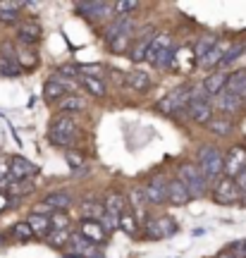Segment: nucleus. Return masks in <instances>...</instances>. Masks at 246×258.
I'll return each mask as SVG.
<instances>
[{
  "label": "nucleus",
  "instance_id": "obj_1",
  "mask_svg": "<svg viewBox=\"0 0 246 258\" xmlns=\"http://www.w3.org/2000/svg\"><path fill=\"white\" fill-rule=\"evenodd\" d=\"M196 167L203 172V177L208 182L222 179V175H225V153L215 146H203L199 151V158H196Z\"/></svg>",
  "mask_w": 246,
  "mask_h": 258
},
{
  "label": "nucleus",
  "instance_id": "obj_2",
  "mask_svg": "<svg viewBox=\"0 0 246 258\" xmlns=\"http://www.w3.org/2000/svg\"><path fill=\"white\" fill-rule=\"evenodd\" d=\"M77 132H79V124H77L74 117L57 115L50 122V127H48V139H50V144H55V146L70 148L74 144V139H77Z\"/></svg>",
  "mask_w": 246,
  "mask_h": 258
},
{
  "label": "nucleus",
  "instance_id": "obj_3",
  "mask_svg": "<svg viewBox=\"0 0 246 258\" xmlns=\"http://www.w3.org/2000/svg\"><path fill=\"white\" fill-rule=\"evenodd\" d=\"M174 55H177V48L172 43V36L170 34H158L151 46V53H148V62L158 67V70H167L172 67Z\"/></svg>",
  "mask_w": 246,
  "mask_h": 258
},
{
  "label": "nucleus",
  "instance_id": "obj_4",
  "mask_svg": "<svg viewBox=\"0 0 246 258\" xmlns=\"http://www.w3.org/2000/svg\"><path fill=\"white\" fill-rule=\"evenodd\" d=\"M189 101H192V86H179L158 101V110L165 115H179L189 110Z\"/></svg>",
  "mask_w": 246,
  "mask_h": 258
},
{
  "label": "nucleus",
  "instance_id": "obj_5",
  "mask_svg": "<svg viewBox=\"0 0 246 258\" xmlns=\"http://www.w3.org/2000/svg\"><path fill=\"white\" fill-rule=\"evenodd\" d=\"M213 201L222 203V206H234V203L241 201V189H239L237 179H232V177L218 179L215 189H213Z\"/></svg>",
  "mask_w": 246,
  "mask_h": 258
},
{
  "label": "nucleus",
  "instance_id": "obj_6",
  "mask_svg": "<svg viewBox=\"0 0 246 258\" xmlns=\"http://www.w3.org/2000/svg\"><path fill=\"white\" fill-rule=\"evenodd\" d=\"M179 179H182L187 189L192 191L194 199H203L206 196V189H208V179L203 177L196 165H182L179 167Z\"/></svg>",
  "mask_w": 246,
  "mask_h": 258
},
{
  "label": "nucleus",
  "instance_id": "obj_7",
  "mask_svg": "<svg viewBox=\"0 0 246 258\" xmlns=\"http://www.w3.org/2000/svg\"><path fill=\"white\" fill-rule=\"evenodd\" d=\"M134 31H137V22L134 17H127V15H119L110 22L105 31H103V41L110 43V41H115V38H132L134 36Z\"/></svg>",
  "mask_w": 246,
  "mask_h": 258
},
{
  "label": "nucleus",
  "instance_id": "obj_8",
  "mask_svg": "<svg viewBox=\"0 0 246 258\" xmlns=\"http://www.w3.org/2000/svg\"><path fill=\"white\" fill-rule=\"evenodd\" d=\"M70 251H67V256H79V258H103L100 249L93 244L91 239H86L82 232H72V237H70Z\"/></svg>",
  "mask_w": 246,
  "mask_h": 258
},
{
  "label": "nucleus",
  "instance_id": "obj_9",
  "mask_svg": "<svg viewBox=\"0 0 246 258\" xmlns=\"http://www.w3.org/2000/svg\"><path fill=\"white\" fill-rule=\"evenodd\" d=\"M179 230L177 222L170 220V218H148L144 222V237L146 239H163V237H170Z\"/></svg>",
  "mask_w": 246,
  "mask_h": 258
},
{
  "label": "nucleus",
  "instance_id": "obj_10",
  "mask_svg": "<svg viewBox=\"0 0 246 258\" xmlns=\"http://www.w3.org/2000/svg\"><path fill=\"white\" fill-rule=\"evenodd\" d=\"M74 8L79 15H84L91 22H103L115 15V3H77Z\"/></svg>",
  "mask_w": 246,
  "mask_h": 258
},
{
  "label": "nucleus",
  "instance_id": "obj_11",
  "mask_svg": "<svg viewBox=\"0 0 246 258\" xmlns=\"http://www.w3.org/2000/svg\"><path fill=\"white\" fill-rule=\"evenodd\" d=\"M144 191H146V199L151 206H163L167 201V191H170V182L165 179L163 175H155L151 177L144 186Z\"/></svg>",
  "mask_w": 246,
  "mask_h": 258
},
{
  "label": "nucleus",
  "instance_id": "obj_12",
  "mask_svg": "<svg viewBox=\"0 0 246 258\" xmlns=\"http://www.w3.org/2000/svg\"><path fill=\"white\" fill-rule=\"evenodd\" d=\"M74 89V84L70 82V79H63V77H50L46 82V86H43V98H46L48 103H60L65 98V96H70V91Z\"/></svg>",
  "mask_w": 246,
  "mask_h": 258
},
{
  "label": "nucleus",
  "instance_id": "obj_13",
  "mask_svg": "<svg viewBox=\"0 0 246 258\" xmlns=\"http://www.w3.org/2000/svg\"><path fill=\"white\" fill-rule=\"evenodd\" d=\"M244 170H246V148H241V146L229 148L227 153H225V177L237 179Z\"/></svg>",
  "mask_w": 246,
  "mask_h": 258
},
{
  "label": "nucleus",
  "instance_id": "obj_14",
  "mask_svg": "<svg viewBox=\"0 0 246 258\" xmlns=\"http://www.w3.org/2000/svg\"><path fill=\"white\" fill-rule=\"evenodd\" d=\"M24 67L19 64L17 55H15V48L5 46L3 48V55H0V77H8V79H17L22 77Z\"/></svg>",
  "mask_w": 246,
  "mask_h": 258
},
{
  "label": "nucleus",
  "instance_id": "obj_15",
  "mask_svg": "<svg viewBox=\"0 0 246 258\" xmlns=\"http://www.w3.org/2000/svg\"><path fill=\"white\" fill-rule=\"evenodd\" d=\"M43 36V29L38 22L34 19H24V22H19L17 24V38L19 43H24V46H36L38 41Z\"/></svg>",
  "mask_w": 246,
  "mask_h": 258
},
{
  "label": "nucleus",
  "instance_id": "obj_16",
  "mask_svg": "<svg viewBox=\"0 0 246 258\" xmlns=\"http://www.w3.org/2000/svg\"><path fill=\"white\" fill-rule=\"evenodd\" d=\"M155 34L153 29H146L141 36L137 38V43L129 48V57L134 60V62H141V60H148V53H151V46H153V41H155Z\"/></svg>",
  "mask_w": 246,
  "mask_h": 258
},
{
  "label": "nucleus",
  "instance_id": "obj_17",
  "mask_svg": "<svg viewBox=\"0 0 246 258\" xmlns=\"http://www.w3.org/2000/svg\"><path fill=\"white\" fill-rule=\"evenodd\" d=\"M79 232H82L86 239H91L93 244H103V241H108V234H110V232L105 230V225H103L100 220H82Z\"/></svg>",
  "mask_w": 246,
  "mask_h": 258
},
{
  "label": "nucleus",
  "instance_id": "obj_18",
  "mask_svg": "<svg viewBox=\"0 0 246 258\" xmlns=\"http://www.w3.org/2000/svg\"><path fill=\"white\" fill-rule=\"evenodd\" d=\"M187 112L196 124H208L213 120V101H189Z\"/></svg>",
  "mask_w": 246,
  "mask_h": 258
},
{
  "label": "nucleus",
  "instance_id": "obj_19",
  "mask_svg": "<svg viewBox=\"0 0 246 258\" xmlns=\"http://www.w3.org/2000/svg\"><path fill=\"white\" fill-rule=\"evenodd\" d=\"M232 48V43H227V41H218L215 43V48L210 50L206 57H201L199 64L201 67H206V70H215V67H220L222 64V60H225V55H227V50Z\"/></svg>",
  "mask_w": 246,
  "mask_h": 258
},
{
  "label": "nucleus",
  "instance_id": "obj_20",
  "mask_svg": "<svg viewBox=\"0 0 246 258\" xmlns=\"http://www.w3.org/2000/svg\"><path fill=\"white\" fill-rule=\"evenodd\" d=\"M10 167H12V179H19V182H24L29 177H36V172H38V167L22 156L12 158V160H10Z\"/></svg>",
  "mask_w": 246,
  "mask_h": 258
},
{
  "label": "nucleus",
  "instance_id": "obj_21",
  "mask_svg": "<svg viewBox=\"0 0 246 258\" xmlns=\"http://www.w3.org/2000/svg\"><path fill=\"white\" fill-rule=\"evenodd\" d=\"M229 72H213L203 79V89L210 93V98H218L222 91H227Z\"/></svg>",
  "mask_w": 246,
  "mask_h": 258
},
{
  "label": "nucleus",
  "instance_id": "obj_22",
  "mask_svg": "<svg viewBox=\"0 0 246 258\" xmlns=\"http://www.w3.org/2000/svg\"><path fill=\"white\" fill-rule=\"evenodd\" d=\"M192 199H194L192 191L187 189V184H184L179 177L170 182V191H167V203H172V206H187V203L192 201Z\"/></svg>",
  "mask_w": 246,
  "mask_h": 258
},
{
  "label": "nucleus",
  "instance_id": "obj_23",
  "mask_svg": "<svg viewBox=\"0 0 246 258\" xmlns=\"http://www.w3.org/2000/svg\"><path fill=\"white\" fill-rule=\"evenodd\" d=\"M125 84H127V89H132V91L144 93L151 89V77L146 72H141V70H134V72L125 74Z\"/></svg>",
  "mask_w": 246,
  "mask_h": 258
},
{
  "label": "nucleus",
  "instance_id": "obj_24",
  "mask_svg": "<svg viewBox=\"0 0 246 258\" xmlns=\"http://www.w3.org/2000/svg\"><path fill=\"white\" fill-rule=\"evenodd\" d=\"M215 108L222 112H237L241 105H244V98H239L237 93H229V91H222L218 98H213Z\"/></svg>",
  "mask_w": 246,
  "mask_h": 258
},
{
  "label": "nucleus",
  "instance_id": "obj_25",
  "mask_svg": "<svg viewBox=\"0 0 246 258\" xmlns=\"http://www.w3.org/2000/svg\"><path fill=\"white\" fill-rule=\"evenodd\" d=\"M29 225L36 237H48L53 232V222H50V215H41V213H31L29 215Z\"/></svg>",
  "mask_w": 246,
  "mask_h": 258
},
{
  "label": "nucleus",
  "instance_id": "obj_26",
  "mask_svg": "<svg viewBox=\"0 0 246 258\" xmlns=\"http://www.w3.org/2000/svg\"><path fill=\"white\" fill-rule=\"evenodd\" d=\"M57 108H60V112H63V115H70V117H72V112H82L84 108H86V101H84L82 96H74V93H70V96H65L63 101L57 103Z\"/></svg>",
  "mask_w": 246,
  "mask_h": 258
},
{
  "label": "nucleus",
  "instance_id": "obj_27",
  "mask_svg": "<svg viewBox=\"0 0 246 258\" xmlns=\"http://www.w3.org/2000/svg\"><path fill=\"white\" fill-rule=\"evenodd\" d=\"M43 203H46V206H50L55 213H57V211H67V208L72 206V196H70L67 191H50L46 199H43Z\"/></svg>",
  "mask_w": 246,
  "mask_h": 258
},
{
  "label": "nucleus",
  "instance_id": "obj_28",
  "mask_svg": "<svg viewBox=\"0 0 246 258\" xmlns=\"http://www.w3.org/2000/svg\"><path fill=\"white\" fill-rule=\"evenodd\" d=\"M105 213L110 215H122V213H127V201H125V196L119 191H110L105 196Z\"/></svg>",
  "mask_w": 246,
  "mask_h": 258
},
{
  "label": "nucleus",
  "instance_id": "obj_29",
  "mask_svg": "<svg viewBox=\"0 0 246 258\" xmlns=\"http://www.w3.org/2000/svg\"><path fill=\"white\" fill-rule=\"evenodd\" d=\"M227 91L229 93H237L239 98H244V101H246V70H237V72L229 74Z\"/></svg>",
  "mask_w": 246,
  "mask_h": 258
},
{
  "label": "nucleus",
  "instance_id": "obj_30",
  "mask_svg": "<svg viewBox=\"0 0 246 258\" xmlns=\"http://www.w3.org/2000/svg\"><path fill=\"white\" fill-rule=\"evenodd\" d=\"M129 203H132V208H134V215H139V218L146 215L148 199H146V191H144V189H139V186L129 189Z\"/></svg>",
  "mask_w": 246,
  "mask_h": 258
},
{
  "label": "nucleus",
  "instance_id": "obj_31",
  "mask_svg": "<svg viewBox=\"0 0 246 258\" xmlns=\"http://www.w3.org/2000/svg\"><path fill=\"white\" fill-rule=\"evenodd\" d=\"M105 215V203L84 201L82 203V220H103Z\"/></svg>",
  "mask_w": 246,
  "mask_h": 258
},
{
  "label": "nucleus",
  "instance_id": "obj_32",
  "mask_svg": "<svg viewBox=\"0 0 246 258\" xmlns=\"http://www.w3.org/2000/svg\"><path fill=\"white\" fill-rule=\"evenodd\" d=\"M79 84H82V86H84V89H86L89 93H91V96H96V98L105 96V84L100 82L98 77H86V74H82Z\"/></svg>",
  "mask_w": 246,
  "mask_h": 258
},
{
  "label": "nucleus",
  "instance_id": "obj_33",
  "mask_svg": "<svg viewBox=\"0 0 246 258\" xmlns=\"http://www.w3.org/2000/svg\"><path fill=\"white\" fill-rule=\"evenodd\" d=\"M215 43H218V38L215 36H201L199 41H196V46H194V55H196V60H201V57H206L215 48Z\"/></svg>",
  "mask_w": 246,
  "mask_h": 258
},
{
  "label": "nucleus",
  "instance_id": "obj_34",
  "mask_svg": "<svg viewBox=\"0 0 246 258\" xmlns=\"http://www.w3.org/2000/svg\"><path fill=\"white\" fill-rule=\"evenodd\" d=\"M119 230L125 232V234H129V237H134L137 234V215L134 213H122L119 215Z\"/></svg>",
  "mask_w": 246,
  "mask_h": 258
},
{
  "label": "nucleus",
  "instance_id": "obj_35",
  "mask_svg": "<svg viewBox=\"0 0 246 258\" xmlns=\"http://www.w3.org/2000/svg\"><path fill=\"white\" fill-rule=\"evenodd\" d=\"M12 237L19 241H29V239H34L36 234H34V230H31L29 222H17V225L12 227Z\"/></svg>",
  "mask_w": 246,
  "mask_h": 258
},
{
  "label": "nucleus",
  "instance_id": "obj_36",
  "mask_svg": "<svg viewBox=\"0 0 246 258\" xmlns=\"http://www.w3.org/2000/svg\"><path fill=\"white\" fill-rule=\"evenodd\" d=\"M206 127H208L210 134H218V137H227L229 132H232V122H229V120H210Z\"/></svg>",
  "mask_w": 246,
  "mask_h": 258
},
{
  "label": "nucleus",
  "instance_id": "obj_37",
  "mask_svg": "<svg viewBox=\"0 0 246 258\" xmlns=\"http://www.w3.org/2000/svg\"><path fill=\"white\" fill-rule=\"evenodd\" d=\"M244 53H246V43H232V48L227 50V55H225V60H222L220 67H229L232 62H237Z\"/></svg>",
  "mask_w": 246,
  "mask_h": 258
},
{
  "label": "nucleus",
  "instance_id": "obj_38",
  "mask_svg": "<svg viewBox=\"0 0 246 258\" xmlns=\"http://www.w3.org/2000/svg\"><path fill=\"white\" fill-rule=\"evenodd\" d=\"M15 55H17L19 64H22L24 70H29V67H36V64H38V57L34 55V53H27V50H22V48H15Z\"/></svg>",
  "mask_w": 246,
  "mask_h": 258
},
{
  "label": "nucleus",
  "instance_id": "obj_39",
  "mask_svg": "<svg viewBox=\"0 0 246 258\" xmlns=\"http://www.w3.org/2000/svg\"><path fill=\"white\" fill-rule=\"evenodd\" d=\"M70 237H72L70 232L53 230V232H50V234H48V237H46V241H50L53 246H67V244H70Z\"/></svg>",
  "mask_w": 246,
  "mask_h": 258
},
{
  "label": "nucleus",
  "instance_id": "obj_40",
  "mask_svg": "<svg viewBox=\"0 0 246 258\" xmlns=\"http://www.w3.org/2000/svg\"><path fill=\"white\" fill-rule=\"evenodd\" d=\"M50 222H53V230H63V232H70V218L65 211H57L50 215Z\"/></svg>",
  "mask_w": 246,
  "mask_h": 258
},
{
  "label": "nucleus",
  "instance_id": "obj_41",
  "mask_svg": "<svg viewBox=\"0 0 246 258\" xmlns=\"http://www.w3.org/2000/svg\"><path fill=\"white\" fill-rule=\"evenodd\" d=\"M57 74L63 77V79H74V77H79L82 79V67H77V64H63Z\"/></svg>",
  "mask_w": 246,
  "mask_h": 258
},
{
  "label": "nucleus",
  "instance_id": "obj_42",
  "mask_svg": "<svg viewBox=\"0 0 246 258\" xmlns=\"http://www.w3.org/2000/svg\"><path fill=\"white\" fill-rule=\"evenodd\" d=\"M65 160L70 163L72 170H84V158L79 153H74V151H65Z\"/></svg>",
  "mask_w": 246,
  "mask_h": 258
},
{
  "label": "nucleus",
  "instance_id": "obj_43",
  "mask_svg": "<svg viewBox=\"0 0 246 258\" xmlns=\"http://www.w3.org/2000/svg\"><path fill=\"white\" fill-rule=\"evenodd\" d=\"M0 22L3 24H19V12H12V10H0Z\"/></svg>",
  "mask_w": 246,
  "mask_h": 258
},
{
  "label": "nucleus",
  "instance_id": "obj_44",
  "mask_svg": "<svg viewBox=\"0 0 246 258\" xmlns=\"http://www.w3.org/2000/svg\"><path fill=\"white\" fill-rule=\"evenodd\" d=\"M103 225H105V230L108 232H115V230H119V218L117 215H110V213H105V215H103Z\"/></svg>",
  "mask_w": 246,
  "mask_h": 258
},
{
  "label": "nucleus",
  "instance_id": "obj_45",
  "mask_svg": "<svg viewBox=\"0 0 246 258\" xmlns=\"http://www.w3.org/2000/svg\"><path fill=\"white\" fill-rule=\"evenodd\" d=\"M129 41H132V38H115V41H110L108 43V48L112 50V53H125L127 46H129Z\"/></svg>",
  "mask_w": 246,
  "mask_h": 258
},
{
  "label": "nucleus",
  "instance_id": "obj_46",
  "mask_svg": "<svg viewBox=\"0 0 246 258\" xmlns=\"http://www.w3.org/2000/svg\"><path fill=\"white\" fill-rule=\"evenodd\" d=\"M139 10V3H129V0H122V3H115V12H117V17L122 12H134Z\"/></svg>",
  "mask_w": 246,
  "mask_h": 258
},
{
  "label": "nucleus",
  "instance_id": "obj_47",
  "mask_svg": "<svg viewBox=\"0 0 246 258\" xmlns=\"http://www.w3.org/2000/svg\"><path fill=\"white\" fill-rule=\"evenodd\" d=\"M229 251L237 253L239 258H246V241H234V244H229Z\"/></svg>",
  "mask_w": 246,
  "mask_h": 258
},
{
  "label": "nucleus",
  "instance_id": "obj_48",
  "mask_svg": "<svg viewBox=\"0 0 246 258\" xmlns=\"http://www.w3.org/2000/svg\"><path fill=\"white\" fill-rule=\"evenodd\" d=\"M12 203H17V199H10L8 191H0V213L3 211H8Z\"/></svg>",
  "mask_w": 246,
  "mask_h": 258
},
{
  "label": "nucleus",
  "instance_id": "obj_49",
  "mask_svg": "<svg viewBox=\"0 0 246 258\" xmlns=\"http://www.w3.org/2000/svg\"><path fill=\"white\" fill-rule=\"evenodd\" d=\"M22 8H24V3H12V0H5V3H0V10H12V12H19Z\"/></svg>",
  "mask_w": 246,
  "mask_h": 258
},
{
  "label": "nucleus",
  "instance_id": "obj_50",
  "mask_svg": "<svg viewBox=\"0 0 246 258\" xmlns=\"http://www.w3.org/2000/svg\"><path fill=\"white\" fill-rule=\"evenodd\" d=\"M237 184H239V189H241V201L246 203V170L237 177Z\"/></svg>",
  "mask_w": 246,
  "mask_h": 258
},
{
  "label": "nucleus",
  "instance_id": "obj_51",
  "mask_svg": "<svg viewBox=\"0 0 246 258\" xmlns=\"http://www.w3.org/2000/svg\"><path fill=\"white\" fill-rule=\"evenodd\" d=\"M218 258H239V256H237V253H232V251H222Z\"/></svg>",
  "mask_w": 246,
  "mask_h": 258
}]
</instances>
